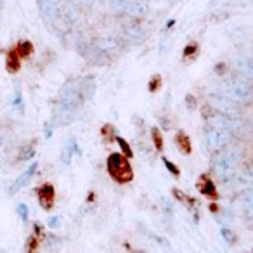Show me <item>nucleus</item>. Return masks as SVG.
<instances>
[{"label":"nucleus","instance_id":"nucleus-36","mask_svg":"<svg viewBox=\"0 0 253 253\" xmlns=\"http://www.w3.org/2000/svg\"><path fill=\"white\" fill-rule=\"evenodd\" d=\"M186 101H187V106H189V108H194V97H193V95H187V97H186Z\"/></svg>","mask_w":253,"mask_h":253},{"label":"nucleus","instance_id":"nucleus-4","mask_svg":"<svg viewBox=\"0 0 253 253\" xmlns=\"http://www.w3.org/2000/svg\"><path fill=\"white\" fill-rule=\"evenodd\" d=\"M231 99L234 101H248L252 97V90H250L248 84L243 80H232L231 84L225 87V92Z\"/></svg>","mask_w":253,"mask_h":253},{"label":"nucleus","instance_id":"nucleus-5","mask_svg":"<svg viewBox=\"0 0 253 253\" xmlns=\"http://www.w3.org/2000/svg\"><path fill=\"white\" fill-rule=\"evenodd\" d=\"M54 198H56V191L50 184H43L42 187L39 189V200L40 205H42L45 210H50L54 205Z\"/></svg>","mask_w":253,"mask_h":253},{"label":"nucleus","instance_id":"nucleus-37","mask_svg":"<svg viewBox=\"0 0 253 253\" xmlns=\"http://www.w3.org/2000/svg\"><path fill=\"white\" fill-rule=\"evenodd\" d=\"M49 224H50V227H57V225H59V218H56V217H54V218H50V222H49Z\"/></svg>","mask_w":253,"mask_h":253},{"label":"nucleus","instance_id":"nucleus-13","mask_svg":"<svg viewBox=\"0 0 253 253\" xmlns=\"http://www.w3.org/2000/svg\"><path fill=\"white\" fill-rule=\"evenodd\" d=\"M144 39H146V33H144V30H141V28H128L125 32V40L130 43V45H137V43H141Z\"/></svg>","mask_w":253,"mask_h":253},{"label":"nucleus","instance_id":"nucleus-25","mask_svg":"<svg viewBox=\"0 0 253 253\" xmlns=\"http://www.w3.org/2000/svg\"><path fill=\"white\" fill-rule=\"evenodd\" d=\"M163 163H165L167 170H169V172L172 173L173 177H179V175H180V170H179V167H177V165H173V163L170 162L169 158H163Z\"/></svg>","mask_w":253,"mask_h":253},{"label":"nucleus","instance_id":"nucleus-15","mask_svg":"<svg viewBox=\"0 0 253 253\" xmlns=\"http://www.w3.org/2000/svg\"><path fill=\"white\" fill-rule=\"evenodd\" d=\"M243 213L248 218H253V189H248L243 194Z\"/></svg>","mask_w":253,"mask_h":253},{"label":"nucleus","instance_id":"nucleus-20","mask_svg":"<svg viewBox=\"0 0 253 253\" xmlns=\"http://www.w3.org/2000/svg\"><path fill=\"white\" fill-rule=\"evenodd\" d=\"M33 156H35V148H33V146H25V148H21V151H19L18 160L19 162H30Z\"/></svg>","mask_w":253,"mask_h":253},{"label":"nucleus","instance_id":"nucleus-12","mask_svg":"<svg viewBox=\"0 0 253 253\" xmlns=\"http://www.w3.org/2000/svg\"><path fill=\"white\" fill-rule=\"evenodd\" d=\"M75 153H77V141L70 139V141L64 144L63 153H61V162H63V165H70Z\"/></svg>","mask_w":253,"mask_h":253},{"label":"nucleus","instance_id":"nucleus-23","mask_svg":"<svg viewBox=\"0 0 253 253\" xmlns=\"http://www.w3.org/2000/svg\"><path fill=\"white\" fill-rule=\"evenodd\" d=\"M151 137H153V142H155V148L158 149V151H162V149H163L162 132H160L158 128H153V130H151Z\"/></svg>","mask_w":253,"mask_h":253},{"label":"nucleus","instance_id":"nucleus-30","mask_svg":"<svg viewBox=\"0 0 253 253\" xmlns=\"http://www.w3.org/2000/svg\"><path fill=\"white\" fill-rule=\"evenodd\" d=\"M16 211H18L19 217H21L23 220H26V218H28V208H26V205H25V203L18 205V207H16Z\"/></svg>","mask_w":253,"mask_h":253},{"label":"nucleus","instance_id":"nucleus-39","mask_svg":"<svg viewBox=\"0 0 253 253\" xmlns=\"http://www.w3.org/2000/svg\"><path fill=\"white\" fill-rule=\"evenodd\" d=\"M73 2H77V4H90L92 0H73Z\"/></svg>","mask_w":253,"mask_h":253},{"label":"nucleus","instance_id":"nucleus-42","mask_svg":"<svg viewBox=\"0 0 253 253\" xmlns=\"http://www.w3.org/2000/svg\"><path fill=\"white\" fill-rule=\"evenodd\" d=\"M0 9H2V7H0Z\"/></svg>","mask_w":253,"mask_h":253},{"label":"nucleus","instance_id":"nucleus-22","mask_svg":"<svg viewBox=\"0 0 253 253\" xmlns=\"http://www.w3.org/2000/svg\"><path fill=\"white\" fill-rule=\"evenodd\" d=\"M16 50L19 52V56H30V54L33 52V45H32V42H21L18 47H16Z\"/></svg>","mask_w":253,"mask_h":253},{"label":"nucleus","instance_id":"nucleus-11","mask_svg":"<svg viewBox=\"0 0 253 253\" xmlns=\"http://www.w3.org/2000/svg\"><path fill=\"white\" fill-rule=\"evenodd\" d=\"M95 45H97L104 54L111 52V50H118L120 49L118 40L113 39V37H102V39H99L97 42H95Z\"/></svg>","mask_w":253,"mask_h":253},{"label":"nucleus","instance_id":"nucleus-9","mask_svg":"<svg viewBox=\"0 0 253 253\" xmlns=\"http://www.w3.org/2000/svg\"><path fill=\"white\" fill-rule=\"evenodd\" d=\"M198 189L201 191V194H205V196L208 198H217V189H215V184L211 182V179L208 175H201L200 180H198Z\"/></svg>","mask_w":253,"mask_h":253},{"label":"nucleus","instance_id":"nucleus-2","mask_svg":"<svg viewBox=\"0 0 253 253\" xmlns=\"http://www.w3.org/2000/svg\"><path fill=\"white\" fill-rule=\"evenodd\" d=\"M108 172L116 182L125 184L134 179V172L130 169V163L126 162V156L120 153H111L108 156Z\"/></svg>","mask_w":253,"mask_h":253},{"label":"nucleus","instance_id":"nucleus-21","mask_svg":"<svg viewBox=\"0 0 253 253\" xmlns=\"http://www.w3.org/2000/svg\"><path fill=\"white\" fill-rule=\"evenodd\" d=\"M220 234H222V238H224V241L227 243V245H231V246L234 245L236 241H238V238H236L234 231H231V229H227V227H222Z\"/></svg>","mask_w":253,"mask_h":253},{"label":"nucleus","instance_id":"nucleus-29","mask_svg":"<svg viewBox=\"0 0 253 253\" xmlns=\"http://www.w3.org/2000/svg\"><path fill=\"white\" fill-rule=\"evenodd\" d=\"M151 238L155 239V241L158 243L160 246H163V248H170V241H169V239L162 238V236H158V234H151Z\"/></svg>","mask_w":253,"mask_h":253},{"label":"nucleus","instance_id":"nucleus-10","mask_svg":"<svg viewBox=\"0 0 253 253\" xmlns=\"http://www.w3.org/2000/svg\"><path fill=\"white\" fill-rule=\"evenodd\" d=\"M40 9H42V16L47 21H56L59 16V4H52L49 0H43L40 4Z\"/></svg>","mask_w":253,"mask_h":253},{"label":"nucleus","instance_id":"nucleus-24","mask_svg":"<svg viewBox=\"0 0 253 253\" xmlns=\"http://www.w3.org/2000/svg\"><path fill=\"white\" fill-rule=\"evenodd\" d=\"M116 142H118V146L122 148V151L126 155V158H132V149H130V146H128V142L122 137H116Z\"/></svg>","mask_w":253,"mask_h":253},{"label":"nucleus","instance_id":"nucleus-6","mask_svg":"<svg viewBox=\"0 0 253 253\" xmlns=\"http://www.w3.org/2000/svg\"><path fill=\"white\" fill-rule=\"evenodd\" d=\"M211 99H213L215 104L220 108V111L227 113V115H231L236 109V101L229 97L227 94H224V92H220V94H211Z\"/></svg>","mask_w":253,"mask_h":253},{"label":"nucleus","instance_id":"nucleus-35","mask_svg":"<svg viewBox=\"0 0 253 253\" xmlns=\"http://www.w3.org/2000/svg\"><path fill=\"white\" fill-rule=\"evenodd\" d=\"M215 71H217L218 75H222L225 71V66H224V63H218L217 64V68H215Z\"/></svg>","mask_w":253,"mask_h":253},{"label":"nucleus","instance_id":"nucleus-1","mask_svg":"<svg viewBox=\"0 0 253 253\" xmlns=\"http://www.w3.org/2000/svg\"><path fill=\"white\" fill-rule=\"evenodd\" d=\"M239 162H241V153L236 151V149H229L215 160L213 170L224 186H234L236 172H238L236 167H238Z\"/></svg>","mask_w":253,"mask_h":253},{"label":"nucleus","instance_id":"nucleus-26","mask_svg":"<svg viewBox=\"0 0 253 253\" xmlns=\"http://www.w3.org/2000/svg\"><path fill=\"white\" fill-rule=\"evenodd\" d=\"M173 196H175L177 200H180V201H187V205H191V207H194V203H198V201H194L191 196H187V194L180 193V191H177V189H173Z\"/></svg>","mask_w":253,"mask_h":253},{"label":"nucleus","instance_id":"nucleus-8","mask_svg":"<svg viewBox=\"0 0 253 253\" xmlns=\"http://www.w3.org/2000/svg\"><path fill=\"white\" fill-rule=\"evenodd\" d=\"M35 172H37V163H32V167L30 169H26L25 172L21 173V175L18 177V179L12 182V186H11V191L12 193H16V191H19V189H23V187L26 186V184L30 182V179H32L33 175H35Z\"/></svg>","mask_w":253,"mask_h":253},{"label":"nucleus","instance_id":"nucleus-34","mask_svg":"<svg viewBox=\"0 0 253 253\" xmlns=\"http://www.w3.org/2000/svg\"><path fill=\"white\" fill-rule=\"evenodd\" d=\"M28 250H35L37 248V239L35 238H32V239H28V246H26Z\"/></svg>","mask_w":253,"mask_h":253},{"label":"nucleus","instance_id":"nucleus-33","mask_svg":"<svg viewBox=\"0 0 253 253\" xmlns=\"http://www.w3.org/2000/svg\"><path fill=\"white\" fill-rule=\"evenodd\" d=\"M160 84H162V78H160V77H153V80L149 82V90L156 92V90H158V87H160Z\"/></svg>","mask_w":253,"mask_h":253},{"label":"nucleus","instance_id":"nucleus-17","mask_svg":"<svg viewBox=\"0 0 253 253\" xmlns=\"http://www.w3.org/2000/svg\"><path fill=\"white\" fill-rule=\"evenodd\" d=\"M5 64H7V70L11 71V73H16V71L19 70V52L16 49H12L11 52L7 54V61H5Z\"/></svg>","mask_w":253,"mask_h":253},{"label":"nucleus","instance_id":"nucleus-28","mask_svg":"<svg viewBox=\"0 0 253 253\" xmlns=\"http://www.w3.org/2000/svg\"><path fill=\"white\" fill-rule=\"evenodd\" d=\"M12 104H14V108L23 109V106H25V102H23V94H21V90H16V94H14V101H12Z\"/></svg>","mask_w":253,"mask_h":253},{"label":"nucleus","instance_id":"nucleus-18","mask_svg":"<svg viewBox=\"0 0 253 253\" xmlns=\"http://www.w3.org/2000/svg\"><path fill=\"white\" fill-rule=\"evenodd\" d=\"M175 141H177V146L180 148V151H184L186 155H189L191 153V141H189V137H187V134L179 132L177 137H175Z\"/></svg>","mask_w":253,"mask_h":253},{"label":"nucleus","instance_id":"nucleus-31","mask_svg":"<svg viewBox=\"0 0 253 253\" xmlns=\"http://www.w3.org/2000/svg\"><path fill=\"white\" fill-rule=\"evenodd\" d=\"M130 0H111V5L115 9H118V11H123V9L126 7V4H128Z\"/></svg>","mask_w":253,"mask_h":253},{"label":"nucleus","instance_id":"nucleus-16","mask_svg":"<svg viewBox=\"0 0 253 253\" xmlns=\"http://www.w3.org/2000/svg\"><path fill=\"white\" fill-rule=\"evenodd\" d=\"M236 66L243 71V75H246L248 78H253V57L252 59H245V57H239L236 61Z\"/></svg>","mask_w":253,"mask_h":253},{"label":"nucleus","instance_id":"nucleus-19","mask_svg":"<svg viewBox=\"0 0 253 253\" xmlns=\"http://www.w3.org/2000/svg\"><path fill=\"white\" fill-rule=\"evenodd\" d=\"M59 14H61V18L64 19V23H75L77 21V11L71 9V7H68V5L59 7Z\"/></svg>","mask_w":253,"mask_h":253},{"label":"nucleus","instance_id":"nucleus-32","mask_svg":"<svg viewBox=\"0 0 253 253\" xmlns=\"http://www.w3.org/2000/svg\"><path fill=\"white\" fill-rule=\"evenodd\" d=\"M196 52H198L196 43H189V45L184 49V57H189V56H193V54H196Z\"/></svg>","mask_w":253,"mask_h":253},{"label":"nucleus","instance_id":"nucleus-40","mask_svg":"<svg viewBox=\"0 0 253 253\" xmlns=\"http://www.w3.org/2000/svg\"><path fill=\"white\" fill-rule=\"evenodd\" d=\"M173 23H175V21H173V19H170V21H169V25H167V28H172V26H173Z\"/></svg>","mask_w":253,"mask_h":253},{"label":"nucleus","instance_id":"nucleus-38","mask_svg":"<svg viewBox=\"0 0 253 253\" xmlns=\"http://www.w3.org/2000/svg\"><path fill=\"white\" fill-rule=\"evenodd\" d=\"M162 123H163V128H170V122H167V118H163Z\"/></svg>","mask_w":253,"mask_h":253},{"label":"nucleus","instance_id":"nucleus-7","mask_svg":"<svg viewBox=\"0 0 253 253\" xmlns=\"http://www.w3.org/2000/svg\"><path fill=\"white\" fill-rule=\"evenodd\" d=\"M148 5L144 4V0H130L126 7L123 9V12L128 16H134V18H141V16L148 14Z\"/></svg>","mask_w":253,"mask_h":253},{"label":"nucleus","instance_id":"nucleus-14","mask_svg":"<svg viewBox=\"0 0 253 253\" xmlns=\"http://www.w3.org/2000/svg\"><path fill=\"white\" fill-rule=\"evenodd\" d=\"M253 180V172L252 170H241V172H236L234 186L238 187H246L250 186V182Z\"/></svg>","mask_w":253,"mask_h":253},{"label":"nucleus","instance_id":"nucleus-41","mask_svg":"<svg viewBox=\"0 0 253 253\" xmlns=\"http://www.w3.org/2000/svg\"><path fill=\"white\" fill-rule=\"evenodd\" d=\"M49 2H52V4H59V0H49Z\"/></svg>","mask_w":253,"mask_h":253},{"label":"nucleus","instance_id":"nucleus-27","mask_svg":"<svg viewBox=\"0 0 253 253\" xmlns=\"http://www.w3.org/2000/svg\"><path fill=\"white\" fill-rule=\"evenodd\" d=\"M102 135H104V139H108V141H111L113 137H115V128H113L111 125H104L101 128Z\"/></svg>","mask_w":253,"mask_h":253},{"label":"nucleus","instance_id":"nucleus-3","mask_svg":"<svg viewBox=\"0 0 253 253\" xmlns=\"http://www.w3.org/2000/svg\"><path fill=\"white\" fill-rule=\"evenodd\" d=\"M205 141H207L208 148L222 149L231 142V132L225 128H218V126H210L205 132Z\"/></svg>","mask_w":253,"mask_h":253}]
</instances>
